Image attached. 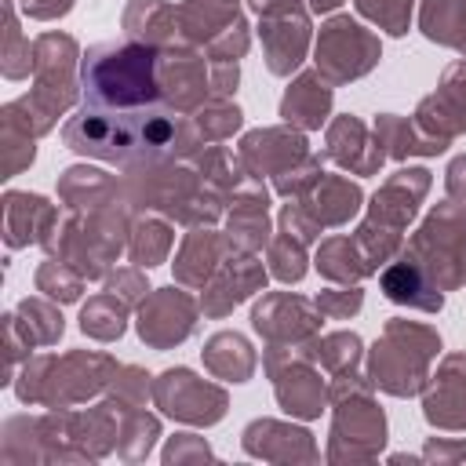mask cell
I'll use <instances>...</instances> for the list:
<instances>
[{"instance_id": "cell-2", "label": "cell", "mask_w": 466, "mask_h": 466, "mask_svg": "<svg viewBox=\"0 0 466 466\" xmlns=\"http://www.w3.org/2000/svg\"><path fill=\"white\" fill-rule=\"evenodd\" d=\"M62 138L69 149L106 160V164H146L164 153H171L178 138V116L175 109H157V113H135V116H113V113H91L76 109L62 124Z\"/></svg>"}, {"instance_id": "cell-1", "label": "cell", "mask_w": 466, "mask_h": 466, "mask_svg": "<svg viewBox=\"0 0 466 466\" xmlns=\"http://www.w3.org/2000/svg\"><path fill=\"white\" fill-rule=\"evenodd\" d=\"M80 106L113 116L167 109L157 80V51L138 40H106L87 47L80 58Z\"/></svg>"}]
</instances>
